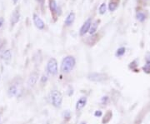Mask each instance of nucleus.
<instances>
[{"mask_svg":"<svg viewBox=\"0 0 150 124\" xmlns=\"http://www.w3.org/2000/svg\"><path fill=\"white\" fill-rule=\"evenodd\" d=\"M76 63L75 59L72 56H67L63 59L61 63V71L64 73H68L73 70Z\"/></svg>","mask_w":150,"mask_h":124,"instance_id":"1","label":"nucleus"},{"mask_svg":"<svg viewBox=\"0 0 150 124\" xmlns=\"http://www.w3.org/2000/svg\"><path fill=\"white\" fill-rule=\"evenodd\" d=\"M51 97V102L52 104L55 107V108H60L62 101H63V96L61 94L60 92H58V90H53L51 92L50 94Z\"/></svg>","mask_w":150,"mask_h":124,"instance_id":"2","label":"nucleus"},{"mask_svg":"<svg viewBox=\"0 0 150 124\" xmlns=\"http://www.w3.org/2000/svg\"><path fill=\"white\" fill-rule=\"evenodd\" d=\"M47 70L51 75H56L58 73V63L57 60L53 58L50 59L47 64Z\"/></svg>","mask_w":150,"mask_h":124,"instance_id":"3","label":"nucleus"},{"mask_svg":"<svg viewBox=\"0 0 150 124\" xmlns=\"http://www.w3.org/2000/svg\"><path fill=\"white\" fill-rule=\"evenodd\" d=\"M91 24H92V22H91V18H88V20H86L85 22H84V23L83 24V26L81 27V29H80L79 34H80L81 36L85 35L86 33L89 31Z\"/></svg>","mask_w":150,"mask_h":124,"instance_id":"4","label":"nucleus"},{"mask_svg":"<svg viewBox=\"0 0 150 124\" xmlns=\"http://www.w3.org/2000/svg\"><path fill=\"white\" fill-rule=\"evenodd\" d=\"M106 76L104 74H102V73H91L88 75V79L93 82H101V81L104 80L106 78Z\"/></svg>","mask_w":150,"mask_h":124,"instance_id":"5","label":"nucleus"},{"mask_svg":"<svg viewBox=\"0 0 150 124\" xmlns=\"http://www.w3.org/2000/svg\"><path fill=\"white\" fill-rule=\"evenodd\" d=\"M33 20H34V22L35 26L38 29L42 30L44 29V27H45L44 22L38 17V15L34 14V15H33Z\"/></svg>","mask_w":150,"mask_h":124,"instance_id":"6","label":"nucleus"},{"mask_svg":"<svg viewBox=\"0 0 150 124\" xmlns=\"http://www.w3.org/2000/svg\"><path fill=\"white\" fill-rule=\"evenodd\" d=\"M20 18V12H19V7H17L14 11L12 14V17H11V24L14 25L17 22L19 21Z\"/></svg>","mask_w":150,"mask_h":124,"instance_id":"7","label":"nucleus"},{"mask_svg":"<svg viewBox=\"0 0 150 124\" xmlns=\"http://www.w3.org/2000/svg\"><path fill=\"white\" fill-rule=\"evenodd\" d=\"M38 79V74L37 73H32L29 78V80H28V84H29V87H34L37 83Z\"/></svg>","mask_w":150,"mask_h":124,"instance_id":"8","label":"nucleus"},{"mask_svg":"<svg viewBox=\"0 0 150 124\" xmlns=\"http://www.w3.org/2000/svg\"><path fill=\"white\" fill-rule=\"evenodd\" d=\"M86 103H87V97H80L79 100L77 101L76 103V110L80 111L85 107Z\"/></svg>","mask_w":150,"mask_h":124,"instance_id":"9","label":"nucleus"},{"mask_svg":"<svg viewBox=\"0 0 150 124\" xmlns=\"http://www.w3.org/2000/svg\"><path fill=\"white\" fill-rule=\"evenodd\" d=\"M119 3H120V0H110L108 3V10L111 12L115 11L118 7Z\"/></svg>","mask_w":150,"mask_h":124,"instance_id":"10","label":"nucleus"},{"mask_svg":"<svg viewBox=\"0 0 150 124\" xmlns=\"http://www.w3.org/2000/svg\"><path fill=\"white\" fill-rule=\"evenodd\" d=\"M1 58L5 62H9L12 59V52L9 49L4 50L1 53Z\"/></svg>","mask_w":150,"mask_h":124,"instance_id":"11","label":"nucleus"},{"mask_svg":"<svg viewBox=\"0 0 150 124\" xmlns=\"http://www.w3.org/2000/svg\"><path fill=\"white\" fill-rule=\"evenodd\" d=\"M18 93V88L16 85H10L8 88V96L9 97H13Z\"/></svg>","mask_w":150,"mask_h":124,"instance_id":"12","label":"nucleus"},{"mask_svg":"<svg viewBox=\"0 0 150 124\" xmlns=\"http://www.w3.org/2000/svg\"><path fill=\"white\" fill-rule=\"evenodd\" d=\"M74 19H75V14L71 12L68 15V17H67L66 19H65V25H66V26H70V25H72L73 21H74Z\"/></svg>","mask_w":150,"mask_h":124,"instance_id":"13","label":"nucleus"},{"mask_svg":"<svg viewBox=\"0 0 150 124\" xmlns=\"http://www.w3.org/2000/svg\"><path fill=\"white\" fill-rule=\"evenodd\" d=\"M100 22V20L99 19H97L95 22H93V24H91V26H90V29H89V33L91 34V35H93L95 33H96V31L98 29V27H99V24Z\"/></svg>","mask_w":150,"mask_h":124,"instance_id":"14","label":"nucleus"},{"mask_svg":"<svg viewBox=\"0 0 150 124\" xmlns=\"http://www.w3.org/2000/svg\"><path fill=\"white\" fill-rule=\"evenodd\" d=\"M49 8L52 14H56L57 13L58 5L55 0H50L49 1Z\"/></svg>","mask_w":150,"mask_h":124,"instance_id":"15","label":"nucleus"},{"mask_svg":"<svg viewBox=\"0 0 150 124\" xmlns=\"http://www.w3.org/2000/svg\"><path fill=\"white\" fill-rule=\"evenodd\" d=\"M137 18H138V21L143 22L145 20V18H146V16L142 12H138V13H137Z\"/></svg>","mask_w":150,"mask_h":124,"instance_id":"16","label":"nucleus"},{"mask_svg":"<svg viewBox=\"0 0 150 124\" xmlns=\"http://www.w3.org/2000/svg\"><path fill=\"white\" fill-rule=\"evenodd\" d=\"M125 51H126L125 48H123V47L119 48L117 50V52H116V56H118V57H122V56H123V55L125 53Z\"/></svg>","mask_w":150,"mask_h":124,"instance_id":"17","label":"nucleus"},{"mask_svg":"<svg viewBox=\"0 0 150 124\" xmlns=\"http://www.w3.org/2000/svg\"><path fill=\"white\" fill-rule=\"evenodd\" d=\"M106 8H107V6H106V3H103L100 5L99 7V14H104L105 12H106Z\"/></svg>","mask_w":150,"mask_h":124,"instance_id":"18","label":"nucleus"},{"mask_svg":"<svg viewBox=\"0 0 150 124\" xmlns=\"http://www.w3.org/2000/svg\"><path fill=\"white\" fill-rule=\"evenodd\" d=\"M143 69L145 73H150V62H148L147 64H145V66H143Z\"/></svg>","mask_w":150,"mask_h":124,"instance_id":"19","label":"nucleus"},{"mask_svg":"<svg viewBox=\"0 0 150 124\" xmlns=\"http://www.w3.org/2000/svg\"><path fill=\"white\" fill-rule=\"evenodd\" d=\"M64 118L66 120H69V118H70V112H68V111H66L64 113Z\"/></svg>","mask_w":150,"mask_h":124,"instance_id":"20","label":"nucleus"},{"mask_svg":"<svg viewBox=\"0 0 150 124\" xmlns=\"http://www.w3.org/2000/svg\"><path fill=\"white\" fill-rule=\"evenodd\" d=\"M5 44H6L5 40H0V51L3 49V48L5 46Z\"/></svg>","mask_w":150,"mask_h":124,"instance_id":"21","label":"nucleus"},{"mask_svg":"<svg viewBox=\"0 0 150 124\" xmlns=\"http://www.w3.org/2000/svg\"><path fill=\"white\" fill-rule=\"evenodd\" d=\"M102 112L101 111H99V110H98V111H95V112H94V116L95 117H101L102 116Z\"/></svg>","mask_w":150,"mask_h":124,"instance_id":"22","label":"nucleus"},{"mask_svg":"<svg viewBox=\"0 0 150 124\" xmlns=\"http://www.w3.org/2000/svg\"><path fill=\"white\" fill-rule=\"evenodd\" d=\"M47 82V77L46 76H43V78H41V82L43 83V82Z\"/></svg>","mask_w":150,"mask_h":124,"instance_id":"23","label":"nucleus"},{"mask_svg":"<svg viewBox=\"0 0 150 124\" xmlns=\"http://www.w3.org/2000/svg\"><path fill=\"white\" fill-rule=\"evenodd\" d=\"M3 22H4V19H3V18H0V28L3 26Z\"/></svg>","mask_w":150,"mask_h":124,"instance_id":"24","label":"nucleus"},{"mask_svg":"<svg viewBox=\"0 0 150 124\" xmlns=\"http://www.w3.org/2000/svg\"><path fill=\"white\" fill-rule=\"evenodd\" d=\"M37 2H38L39 3H41V4H43V3H44V0H36Z\"/></svg>","mask_w":150,"mask_h":124,"instance_id":"25","label":"nucleus"},{"mask_svg":"<svg viewBox=\"0 0 150 124\" xmlns=\"http://www.w3.org/2000/svg\"><path fill=\"white\" fill-rule=\"evenodd\" d=\"M18 0H13V3H14V4H16V3H18Z\"/></svg>","mask_w":150,"mask_h":124,"instance_id":"26","label":"nucleus"},{"mask_svg":"<svg viewBox=\"0 0 150 124\" xmlns=\"http://www.w3.org/2000/svg\"><path fill=\"white\" fill-rule=\"evenodd\" d=\"M80 124H86V123H84V122H83V123H81Z\"/></svg>","mask_w":150,"mask_h":124,"instance_id":"27","label":"nucleus"},{"mask_svg":"<svg viewBox=\"0 0 150 124\" xmlns=\"http://www.w3.org/2000/svg\"><path fill=\"white\" fill-rule=\"evenodd\" d=\"M0 122H1V117H0Z\"/></svg>","mask_w":150,"mask_h":124,"instance_id":"28","label":"nucleus"},{"mask_svg":"<svg viewBox=\"0 0 150 124\" xmlns=\"http://www.w3.org/2000/svg\"><path fill=\"white\" fill-rule=\"evenodd\" d=\"M0 80H1V78H0Z\"/></svg>","mask_w":150,"mask_h":124,"instance_id":"29","label":"nucleus"},{"mask_svg":"<svg viewBox=\"0 0 150 124\" xmlns=\"http://www.w3.org/2000/svg\"><path fill=\"white\" fill-rule=\"evenodd\" d=\"M47 124H49V123H47Z\"/></svg>","mask_w":150,"mask_h":124,"instance_id":"30","label":"nucleus"}]
</instances>
